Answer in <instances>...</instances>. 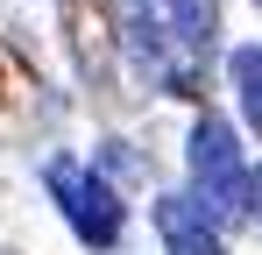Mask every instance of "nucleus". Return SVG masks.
Instances as JSON below:
<instances>
[{
  "label": "nucleus",
  "mask_w": 262,
  "mask_h": 255,
  "mask_svg": "<svg viewBox=\"0 0 262 255\" xmlns=\"http://www.w3.org/2000/svg\"><path fill=\"white\" fill-rule=\"evenodd\" d=\"M43 177H50V199L64 206V220H71V234H78V241H99V248H106V241H121L128 206L114 199V184H106L99 170L71 163V156H57Z\"/></svg>",
  "instance_id": "obj_3"
},
{
  "label": "nucleus",
  "mask_w": 262,
  "mask_h": 255,
  "mask_svg": "<svg viewBox=\"0 0 262 255\" xmlns=\"http://www.w3.org/2000/svg\"><path fill=\"white\" fill-rule=\"evenodd\" d=\"M191 206L213 227L248 220V170H241V149H234V128L220 114L191 121Z\"/></svg>",
  "instance_id": "obj_2"
},
{
  "label": "nucleus",
  "mask_w": 262,
  "mask_h": 255,
  "mask_svg": "<svg viewBox=\"0 0 262 255\" xmlns=\"http://www.w3.org/2000/svg\"><path fill=\"white\" fill-rule=\"evenodd\" d=\"M114 22L142 78L170 92L199 85V64L213 57V0H114Z\"/></svg>",
  "instance_id": "obj_1"
},
{
  "label": "nucleus",
  "mask_w": 262,
  "mask_h": 255,
  "mask_svg": "<svg viewBox=\"0 0 262 255\" xmlns=\"http://www.w3.org/2000/svg\"><path fill=\"white\" fill-rule=\"evenodd\" d=\"M163 241H170V255H227L220 248V227L191 199H163Z\"/></svg>",
  "instance_id": "obj_4"
},
{
  "label": "nucleus",
  "mask_w": 262,
  "mask_h": 255,
  "mask_svg": "<svg viewBox=\"0 0 262 255\" xmlns=\"http://www.w3.org/2000/svg\"><path fill=\"white\" fill-rule=\"evenodd\" d=\"M248 220H262V170H248Z\"/></svg>",
  "instance_id": "obj_6"
},
{
  "label": "nucleus",
  "mask_w": 262,
  "mask_h": 255,
  "mask_svg": "<svg viewBox=\"0 0 262 255\" xmlns=\"http://www.w3.org/2000/svg\"><path fill=\"white\" fill-rule=\"evenodd\" d=\"M234 92H241V121L262 135V42H248V50H234Z\"/></svg>",
  "instance_id": "obj_5"
}]
</instances>
